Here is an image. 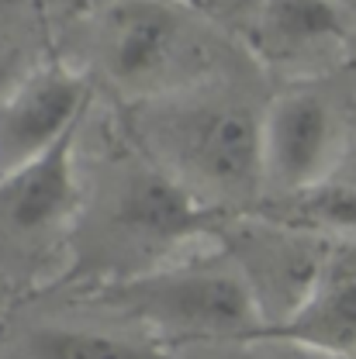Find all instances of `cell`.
I'll use <instances>...</instances> for the list:
<instances>
[{
    "label": "cell",
    "instance_id": "cell-1",
    "mask_svg": "<svg viewBox=\"0 0 356 359\" xmlns=\"http://www.w3.org/2000/svg\"><path fill=\"white\" fill-rule=\"evenodd\" d=\"M121 311L173 335L260 339L267 321L253 283L239 269H173L142 276L114 294Z\"/></svg>",
    "mask_w": 356,
    "mask_h": 359
},
{
    "label": "cell",
    "instance_id": "cell-2",
    "mask_svg": "<svg viewBox=\"0 0 356 359\" xmlns=\"http://www.w3.org/2000/svg\"><path fill=\"white\" fill-rule=\"evenodd\" d=\"M163 125V145L190 180L211 190H249L263 180V118L246 104L215 100L180 107Z\"/></svg>",
    "mask_w": 356,
    "mask_h": 359
},
{
    "label": "cell",
    "instance_id": "cell-3",
    "mask_svg": "<svg viewBox=\"0 0 356 359\" xmlns=\"http://www.w3.org/2000/svg\"><path fill=\"white\" fill-rule=\"evenodd\" d=\"M90 100V80L66 66H45L0 97V183L62 142Z\"/></svg>",
    "mask_w": 356,
    "mask_h": 359
},
{
    "label": "cell",
    "instance_id": "cell-4",
    "mask_svg": "<svg viewBox=\"0 0 356 359\" xmlns=\"http://www.w3.org/2000/svg\"><path fill=\"white\" fill-rule=\"evenodd\" d=\"M332 107L312 90L280 93L263 114V180L284 194H301L339 163Z\"/></svg>",
    "mask_w": 356,
    "mask_h": 359
},
{
    "label": "cell",
    "instance_id": "cell-5",
    "mask_svg": "<svg viewBox=\"0 0 356 359\" xmlns=\"http://www.w3.org/2000/svg\"><path fill=\"white\" fill-rule=\"evenodd\" d=\"M260 339L291 342L325 356H356V242L332 249L308 294L263 328Z\"/></svg>",
    "mask_w": 356,
    "mask_h": 359
},
{
    "label": "cell",
    "instance_id": "cell-6",
    "mask_svg": "<svg viewBox=\"0 0 356 359\" xmlns=\"http://www.w3.org/2000/svg\"><path fill=\"white\" fill-rule=\"evenodd\" d=\"M183 45V21L163 0H118L104 18V66L125 87L166 76Z\"/></svg>",
    "mask_w": 356,
    "mask_h": 359
},
{
    "label": "cell",
    "instance_id": "cell-7",
    "mask_svg": "<svg viewBox=\"0 0 356 359\" xmlns=\"http://www.w3.org/2000/svg\"><path fill=\"white\" fill-rule=\"evenodd\" d=\"M350 21L329 0H263L246 21V39L260 59L294 66L322 59L346 42Z\"/></svg>",
    "mask_w": 356,
    "mask_h": 359
},
{
    "label": "cell",
    "instance_id": "cell-8",
    "mask_svg": "<svg viewBox=\"0 0 356 359\" xmlns=\"http://www.w3.org/2000/svg\"><path fill=\"white\" fill-rule=\"evenodd\" d=\"M77 132L55 142L45 156L28 163L25 170L11 173L0 183V215L18 231H42L59 224L77 204V170H73V145Z\"/></svg>",
    "mask_w": 356,
    "mask_h": 359
},
{
    "label": "cell",
    "instance_id": "cell-9",
    "mask_svg": "<svg viewBox=\"0 0 356 359\" xmlns=\"http://www.w3.org/2000/svg\"><path fill=\"white\" fill-rule=\"evenodd\" d=\"M211 211L194 197V190L166 173H135L118 201V222L128 231L156 242H177L208 228Z\"/></svg>",
    "mask_w": 356,
    "mask_h": 359
},
{
    "label": "cell",
    "instance_id": "cell-10",
    "mask_svg": "<svg viewBox=\"0 0 356 359\" xmlns=\"http://www.w3.org/2000/svg\"><path fill=\"white\" fill-rule=\"evenodd\" d=\"M25 359H177L156 346L118 339L87 328H35L25 342Z\"/></svg>",
    "mask_w": 356,
    "mask_h": 359
},
{
    "label": "cell",
    "instance_id": "cell-11",
    "mask_svg": "<svg viewBox=\"0 0 356 359\" xmlns=\"http://www.w3.org/2000/svg\"><path fill=\"white\" fill-rule=\"evenodd\" d=\"M298 218L322 231L336 235H356V187L336 177L318 180L315 187L294 194Z\"/></svg>",
    "mask_w": 356,
    "mask_h": 359
},
{
    "label": "cell",
    "instance_id": "cell-12",
    "mask_svg": "<svg viewBox=\"0 0 356 359\" xmlns=\"http://www.w3.org/2000/svg\"><path fill=\"white\" fill-rule=\"evenodd\" d=\"M194 11H201V14H215V18H253L256 14V7L263 4V0H187Z\"/></svg>",
    "mask_w": 356,
    "mask_h": 359
},
{
    "label": "cell",
    "instance_id": "cell-13",
    "mask_svg": "<svg viewBox=\"0 0 356 359\" xmlns=\"http://www.w3.org/2000/svg\"><path fill=\"white\" fill-rule=\"evenodd\" d=\"M329 177H336V180H343V183H350V187H356V142L339 152V163H336V170H332Z\"/></svg>",
    "mask_w": 356,
    "mask_h": 359
},
{
    "label": "cell",
    "instance_id": "cell-14",
    "mask_svg": "<svg viewBox=\"0 0 356 359\" xmlns=\"http://www.w3.org/2000/svg\"><path fill=\"white\" fill-rule=\"evenodd\" d=\"M329 4H332V7H336V11H339V14L350 21V25L356 21V0H329Z\"/></svg>",
    "mask_w": 356,
    "mask_h": 359
},
{
    "label": "cell",
    "instance_id": "cell-15",
    "mask_svg": "<svg viewBox=\"0 0 356 359\" xmlns=\"http://www.w3.org/2000/svg\"><path fill=\"white\" fill-rule=\"evenodd\" d=\"M14 4H21V0H0V11H4V7H14Z\"/></svg>",
    "mask_w": 356,
    "mask_h": 359
}]
</instances>
